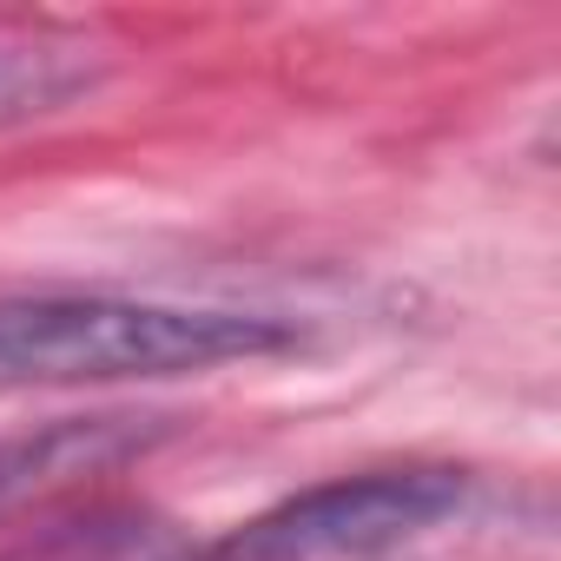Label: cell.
Returning a JSON list of instances; mask_svg holds the SVG:
<instances>
[{
    "instance_id": "cell-4",
    "label": "cell",
    "mask_w": 561,
    "mask_h": 561,
    "mask_svg": "<svg viewBox=\"0 0 561 561\" xmlns=\"http://www.w3.org/2000/svg\"><path fill=\"white\" fill-rule=\"evenodd\" d=\"M93 87H100L93 47L0 34V133L27 126V119H54V113L80 106Z\"/></svg>"
},
{
    "instance_id": "cell-2",
    "label": "cell",
    "mask_w": 561,
    "mask_h": 561,
    "mask_svg": "<svg viewBox=\"0 0 561 561\" xmlns=\"http://www.w3.org/2000/svg\"><path fill=\"white\" fill-rule=\"evenodd\" d=\"M456 508H462L456 469H364V476L311 482L285 502L218 528L211 541L159 554V561H364L436 528Z\"/></svg>"
},
{
    "instance_id": "cell-1",
    "label": "cell",
    "mask_w": 561,
    "mask_h": 561,
    "mask_svg": "<svg viewBox=\"0 0 561 561\" xmlns=\"http://www.w3.org/2000/svg\"><path fill=\"white\" fill-rule=\"evenodd\" d=\"M291 324L264 311H198L106 291L0 298V390H93V383H165L225 364L285 357Z\"/></svg>"
},
{
    "instance_id": "cell-3",
    "label": "cell",
    "mask_w": 561,
    "mask_h": 561,
    "mask_svg": "<svg viewBox=\"0 0 561 561\" xmlns=\"http://www.w3.org/2000/svg\"><path fill=\"white\" fill-rule=\"evenodd\" d=\"M159 436H165L159 416H60L27 436H8L0 443V522L27 502H47L54 489H73L87 476L146 456Z\"/></svg>"
}]
</instances>
